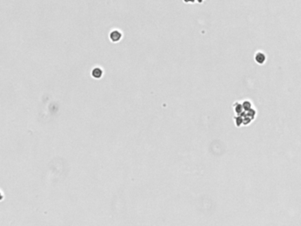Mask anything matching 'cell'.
I'll list each match as a JSON object with an SVG mask.
<instances>
[{"instance_id":"1","label":"cell","mask_w":301,"mask_h":226,"mask_svg":"<svg viewBox=\"0 0 301 226\" xmlns=\"http://www.w3.org/2000/svg\"><path fill=\"white\" fill-rule=\"evenodd\" d=\"M121 36H122L121 33H120L119 31H118V30L112 31V32L111 33V39L112 42H118V41H119V40L121 39Z\"/></svg>"},{"instance_id":"2","label":"cell","mask_w":301,"mask_h":226,"mask_svg":"<svg viewBox=\"0 0 301 226\" xmlns=\"http://www.w3.org/2000/svg\"><path fill=\"white\" fill-rule=\"evenodd\" d=\"M91 75L94 77V78H96V79H99V78H101L102 77V69H100V68H95L94 69V70L92 71V73H91Z\"/></svg>"}]
</instances>
